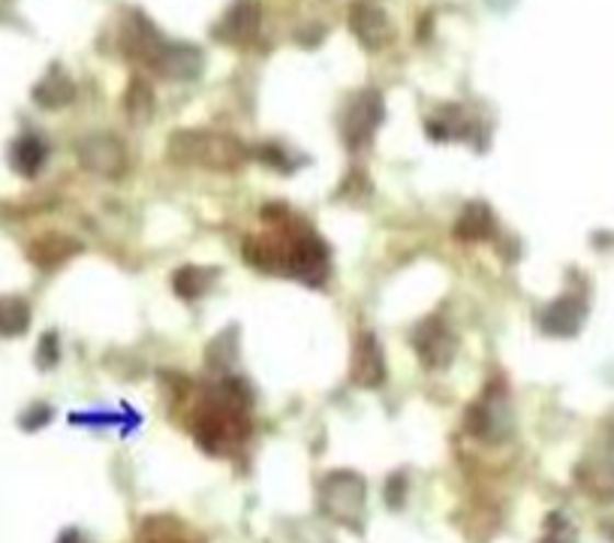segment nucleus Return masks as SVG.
<instances>
[{"label": "nucleus", "instance_id": "nucleus-1", "mask_svg": "<svg viewBox=\"0 0 614 543\" xmlns=\"http://www.w3.org/2000/svg\"><path fill=\"white\" fill-rule=\"evenodd\" d=\"M245 260L262 272H284L305 284H326L329 278V248L317 239L310 227L302 233H286L272 239H248L245 241Z\"/></svg>", "mask_w": 614, "mask_h": 543}, {"label": "nucleus", "instance_id": "nucleus-2", "mask_svg": "<svg viewBox=\"0 0 614 543\" xmlns=\"http://www.w3.org/2000/svg\"><path fill=\"white\" fill-rule=\"evenodd\" d=\"M250 420L245 401H238L232 389H217L202 401L193 414V438L205 453L224 456L248 441Z\"/></svg>", "mask_w": 614, "mask_h": 543}, {"label": "nucleus", "instance_id": "nucleus-3", "mask_svg": "<svg viewBox=\"0 0 614 543\" xmlns=\"http://www.w3.org/2000/svg\"><path fill=\"white\" fill-rule=\"evenodd\" d=\"M169 157L181 167H202L214 172H236L248 160L241 139L217 131H175L166 145Z\"/></svg>", "mask_w": 614, "mask_h": 543}, {"label": "nucleus", "instance_id": "nucleus-4", "mask_svg": "<svg viewBox=\"0 0 614 543\" xmlns=\"http://www.w3.org/2000/svg\"><path fill=\"white\" fill-rule=\"evenodd\" d=\"M319 507L322 513L343 525H362L365 517V480L353 471H334L319 486Z\"/></svg>", "mask_w": 614, "mask_h": 543}, {"label": "nucleus", "instance_id": "nucleus-5", "mask_svg": "<svg viewBox=\"0 0 614 543\" xmlns=\"http://www.w3.org/2000/svg\"><path fill=\"white\" fill-rule=\"evenodd\" d=\"M467 429L482 441H503L512 432V410H509L507 389L500 381H491L476 405L467 414Z\"/></svg>", "mask_w": 614, "mask_h": 543}, {"label": "nucleus", "instance_id": "nucleus-6", "mask_svg": "<svg viewBox=\"0 0 614 543\" xmlns=\"http://www.w3.org/2000/svg\"><path fill=\"white\" fill-rule=\"evenodd\" d=\"M413 348L419 362L431 369V372H446L458 353V338L452 336V329L446 326L443 317H428L416 326L413 332Z\"/></svg>", "mask_w": 614, "mask_h": 543}, {"label": "nucleus", "instance_id": "nucleus-7", "mask_svg": "<svg viewBox=\"0 0 614 543\" xmlns=\"http://www.w3.org/2000/svg\"><path fill=\"white\" fill-rule=\"evenodd\" d=\"M76 157L88 172L103 179H121L127 172V148L112 133H91L76 145Z\"/></svg>", "mask_w": 614, "mask_h": 543}, {"label": "nucleus", "instance_id": "nucleus-8", "mask_svg": "<svg viewBox=\"0 0 614 543\" xmlns=\"http://www.w3.org/2000/svg\"><path fill=\"white\" fill-rule=\"evenodd\" d=\"M379 121H383V97H379L377 91H362V94L350 103L346 115H343V139H346V145H350L353 151L371 145Z\"/></svg>", "mask_w": 614, "mask_h": 543}, {"label": "nucleus", "instance_id": "nucleus-9", "mask_svg": "<svg viewBox=\"0 0 614 543\" xmlns=\"http://www.w3.org/2000/svg\"><path fill=\"white\" fill-rule=\"evenodd\" d=\"M145 64L157 70L166 79H196L202 70V52L196 46H187V43H169V39H160L157 46L148 52Z\"/></svg>", "mask_w": 614, "mask_h": 543}, {"label": "nucleus", "instance_id": "nucleus-10", "mask_svg": "<svg viewBox=\"0 0 614 543\" xmlns=\"http://www.w3.org/2000/svg\"><path fill=\"white\" fill-rule=\"evenodd\" d=\"M350 381L362 389H377L386 381V360L383 348L371 332H362L353 344V362H350Z\"/></svg>", "mask_w": 614, "mask_h": 543}, {"label": "nucleus", "instance_id": "nucleus-11", "mask_svg": "<svg viewBox=\"0 0 614 543\" xmlns=\"http://www.w3.org/2000/svg\"><path fill=\"white\" fill-rule=\"evenodd\" d=\"M584 317H588L584 296L581 293H564L560 299H555L545 308L543 317H539V326H543V332H548V336L569 338L579 332Z\"/></svg>", "mask_w": 614, "mask_h": 543}, {"label": "nucleus", "instance_id": "nucleus-12", "mask_svg": "<svg viewBox=\"0 0 614 543\" xmlns=\"http://www.w3.org/2000/svg\"><path fill=\"white\" fill-rule=\"evenodd\" d=\"M262 22V10L257 0H236L229 10L224 12V19L214 27V36L224 43H248L257 36Z\"/></svg>", "mask_w": 614, "mask_h": 543}, {"label": "nucleus", "instance_id": "nucleus-13", "mask_svg": "<svg viewBox=\"0 0 614 543\" xmlns=\"http://www.w3.org/2000/svg\"><path fill=\"white\" fill-rule=\"evenodd\" d=\"M350 27L359 36V43L371 48V52L386 46L391 36L389 15L379 10V7H374V3H355L353 10H350Z\"/></svg>", "mask_w": 614, "mask_h": 543}, {"label": "nucleus", "instance_id": "nucleus-14", "mask_svg": "<svg viewBox=\"0 0 614 543\" xmlns=\"http://www.w3.org/2000/svg\"><path fill=\"white\" fill-rule=\"evenodd\" d=\"M79 251H82V241H76L72 236H60V233H46V236H39L27 245V260L52 272Z\"/></svg>", "mask_w": 614, "mask_h": 543}, {"label": "nucleus", "instance_id": "nucleus-15", "mask_svg": "<svg viewBox=\"0 0 614 543\" xmlns=\"http://www.w3.org/2000/svg\"><path fill=\"white\" fill-rule=\"evenodd\" d=\"M455 239L458 241H485L497 233L494 212L485 203H470L455 220Z\"/></svg>", "mask_w": 614, "mask_h": 543}, {"label": "nucleus", "instance_id": "nucleus-16", "mask_svg": "<svg viewBox=\"0 0 614 543\" xmlns=\"http://www.w3.org/2000/svg\"><path fill=\"white\" fill-rule=\"evenodd\" d=\"M220 275V269H208V265H181L172 275V290L181 299H202L212 290L214 278Z\"/></svg>", "mask_w": 614, "mask_h": 543}, {"label": "nucleus", "instance_id": "nucleus-17", "mask_svg": "<svg viewBox=\"0 0 614 543\" xmlns=\"http://www.w3.org/2000/svg\"><path fill=\"white\" fill-rule=\"evenodd\" d=\"M579 483L593 498H614V459L600 456L579 468Z\"/></svg>", "mask_w": 614, "mask_h": 543}, {"label": "nucleus", "instance_id": "nucleus-18", "mask_svg": "<svg viewBox=\"0 0 614 543\" xmlns=\"http://www.w3.org/2000/svg\"><path fill=\"white\" fill-rule=\"evenodd\" d=\"M10 163L19 176H24V179H34L36 172L43 169V163H46V145L39 143L36 136L27 133V136H22V139H15V143H12Z\"/></svg>", "mask_w": 614, "mask_h": 543}, {"label": "nucleus", "instance_id": "nucleus-19", "mask_svg": "<svg viewBox=\"0 0 614 543\" xmlns=\"http://www.w3.org/2000/svg\"><path fill=\"white\" fill-rule=\"evenodd\" d=\"M34 100L46 109H60L64 103L72 100V82L67 79V72H60L58 67L48 70V76L34 88Z\"/></svg>", "mask_w": 614, "mask_h": 543}, {"label": "nucleus", "instance_id": "nucleus-20", "mask_svg": "<svg viewBox=\"0 0 614 543\" xmlns=\"http://www.w3.org/2000/svg\"><path fill=\"white\" fill-rule=\"evenodd\" d=\"M27 326H31V305H27L22 296H7V299H0V336H24Z\"/></svg>", "mask_w": 614, "mask_h": 543}, {"label": "nucleus", "instance_id": "nucleus-21", "mask_svg": "<svg viewBox=\"0 0 614 543\" xmlns=\"http://www.w3.org/2000/svg\"><path fill=\"white\" fill-rule=\"evenodd\" d=\"M127 109H130V115L136 121H145L148 115H151L154 94H151V88H148V82H143V79H133L130 91H127Z\"/></svg>", "mask_w": 614, "mask_h": 543}, {"label": "nucleus", "instance_id": "nucleus-22", "mask_svg": "<svg viewBox=\"0 0 614 543\" xmlns=\"http://www.w3.org/2000/svg\"><path fill=\"white\" fill-rule=\"evenodd\" d=\"M139 543H190V541H184V538L178 534V529H172V525H169V519L154 517L143 525Z\"/></svg>", "mask_w": 614, "mask_h": 543}, {"label": "nucleus", "instance_id": "nucleus-23", "mask_svg": "<svg viewBox=\"0 0 614 543\" xmlns=\"http://www.w3.org/2000/svg\"><path fill=\"white\" fill-rule=\"evenodd\" d=\"M543 543H576V529L569 525L567 517L552 513L545 522V541Z\"/></svg>", "mask_w": 614, "mask_h": 543}, {"label": "nucleus", "instance_id": "nucleus-24", "mask_svg": "<svg viewBox=\"0 0 614 543\" xmlns=\"http://www.w3.org/2000/svg\"><path fill=\"white\" fill-rule=\"evenodd\" d=\"M60 350H58V336L55 332H46V336L39 338V353H36V365L39 369H52L55 362H58Z\"/></svg>", "mask_w": 614, "mask_h": 543}]
</instances>
